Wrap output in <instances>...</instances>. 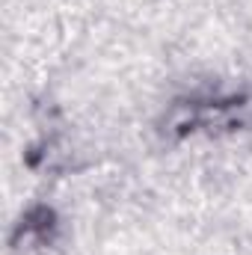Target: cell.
Masks as SVG:
<instances>
[{
  "label": "cell",
  "instance_id": "6da1fadb",
  "mask_svg": "<svg viewBox=\"0 0 252 255\" xmlns=\"http://www.w3.org/2000/svg\"><path fill=\"white\" fill-rule=\"evenodd\" d=\"M247 101L244 98H229V101H190V104H175L172 113L166 116V133H187V130H199V128H232L244 122L247 113Z\"/></svg>",
  "mask_w": 252,
  "mask_h": 255
}]
</instances>
